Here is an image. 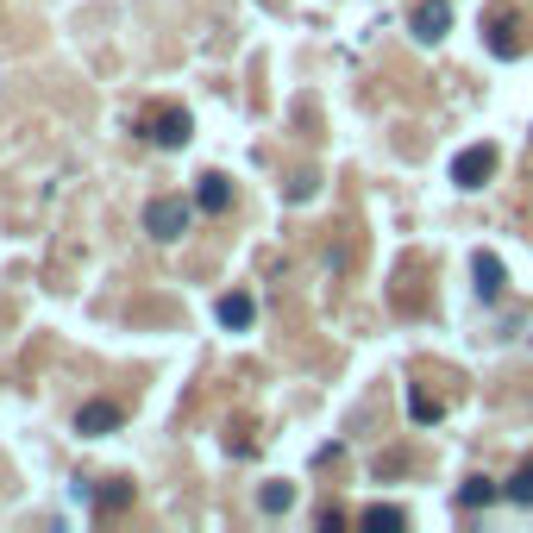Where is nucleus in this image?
<instances>
[{
  "mask_svg": "<svg viewBox=\"0 0 533 533\" xmlns=\"http://www.w3.org/2000/svg\"><path fill=\"white\" fill-rule=\"evenodd\" d=\"M145 233L151 239H182V233H189V201H182V195H157L151 207H145Z\"/></svg>",
  "mask_w": 533,
  "mask_h": 533,
  "instance_id": "1",
  "label": "nucleus"
},
{
  "mask_svg": "<svg viewBox=\"0 0 533 533\" xmlns=\"http://www.w3.org/2000/svg\"><path fill=\"white\" fill-rule=\"evenodd\" d=\"M358 521H364V527H408V508H389V502H377V508H364Z\"/></svg>",
  "mask_w": 533,
  "mask_h": 533,
  "instance_id": "11",
  "label": "nucleus"
},
{
  "mask_svg": "<svg viewBox=\"0 0 533 533\" xmlns=\"http://www.w3.org/2000/svg\"><path fill=\"white\" fill-rule=\"evenodd\" d=\"M508 496H515V502H527V508H533V458H527V465H521L515 477H508Z\"/></svg>",
  "mask_w": 533,
  "mask_h": 533,
  "instance_id": "15",
  "label": "nucleus"
},
{
  "mask_svg": "<svg viewBox=\"0 0 533 533\" xmlns=\"http://www.w3.org/2000/svg\"><path fill=\"white\" fill-rule=\"evenodd\" d=\"M408 414H414L421 427H433V421H439L446 408H439V396H427V389H408Z\"/></svg>",
  "mask_w": 533,
  "mask_h": 533,
  "instance_id": "10",
  "label": "nucleus"
},
{
  "mask_svg": "<svg viewBox=\"0 0 533 533\" xmlns=\"http://www.w3.org/2000/svg\"><path fill=\"white\" fill-rule=\"evenodd\" d=\"M126 502H132V483H126V477H107V490H101V508H107V515H120Z\"/></svg>",
  "mask_w": 533,
  "mask_h": 533,
  "instance_id": "14",
  "label": "nucleus"
},
{
  "mask_svg": "<svg viewBox=\"0 0 533 533\" xmlns=\"http://www.w3.org/2000/svg\"><path fill=\"white\" fill-rule=\"evenodd\" d=\"M483 44H490V57H521V26H515V13H502V7L483 13Z\"/></svg>",
  "mask_w": 533,
  "mask_h": 533,
  "instance_id": "4",
  "label": "nucleus"
},
{
  "mask_svg": "<svg viewBox=\"0 0 533 533\" xmlns=\"http://www.w3.org/2000/svg\"><path fill=\"white\" fill-rule=\"evenodd\" d=\"M195 207H207V214H226V207H233V182H226V176H201Z\"/></svg>",
  "mask_w": 533,
  "mask_h": 533,
  "instance_id": "9",
  "label": "nucleus"
},
{
  "mask_svg": "<svg viewBox=\"0 0 533 533\" xmlns=\"http://www.w3.org/2000/svg\"><path fill=\"white\" fill-rule=\"evenodd\" d=\"M490 176H496V145H471V151L452 157V182H458V189H483Z\"/></svg>",
  "mask_w": 533,
  "mask_h": 533,
  "instance_id": "3",
  "label": "nucleus"
},
{
  "mask_svg": "<svg viewBox=\"0 0 533 533\" xmlns=\"http://www.w3.org/2000/svg\"><path fill=\"white\" fill-rule=\"evenodd\" d=\"M145 138L164 145V151H182V145H189V113H182V107H151L145 113Z\"/></svg>",
  "mask_w": 533,
  "mask_h": 533,
  "instance_id": "2",
  "label": "nucleus"
},
{
  "mask_svg": "<svg viewBox=\"0 0 533 533\" xmlns=\"http://www.w3.org/2000/svg\"><path fill=\"white\" fill-rule=\"evenodd\" d=\"M408 26H414V38H421V44H439V38L452 32V7H446V0H421Z\"/></svg>",
  "mask_w": 533,
  "mask_h": 533,
  "instance_id": "6",
  "label": "nucleus"
},
{
  "mask_svg": "<svg viewBox=\"0 0 533 533\" xmlns=\"http://www.w3.org/2000/svg\"><path fill=\"white\" fill-rule=\"evenodd\" d=\"M471 276H477V295H483V301L502 295V258H496V251H477V258H471Z\"/></svg>",
  "mask_w": 533,
  "mask_h": 533,
  "instance_id": "7",
  "label": "nucleus"
},
{
  "mask_svg": "<svg viewBox=\"0 0 533 533\" xmlns=\"http://www.w3.org/2000/svg\"><path fill=\"white\" fill-rule=\"evenodd\" d=\"M458 502H465V508H490V502H496V483H490V477H471L465 490H458Z\"/></svg>",
  "mask_w": 533,
  "mask_h": 533,
  "instance_id": "12",
  "label": "nucleus"
},
{
  "mask_svg": "<svg viewBox=\"0 0 533 533\" xmlns=\"http://www.w3.org/2000/svg\"><path fill=\"white\" fill-rule=\"evenodd\" d=\"M258 502H264V515H283V508L295 502V483H264V496H258Z\"/></svg>",
  "mask_w": 533,
  "mask_h": 533,
  "instance_id": "13",
  "label": "nucleus"
},
{
  "mask_svg": "<svg viewBox=\"0 0 533 533\" xmlns=\"http://www.w3.org/2000/svg\"><path fill=\"white\" fill-rule=\"evenodd\" d=\"M251 314H258V301H251L245 289H233V295H220V327H233V333H245V327H251Z\"/></svg>",
  "mask_w": 533,
  "mask_h": 533,
  "instance_id": "8",
  "label": "nucleus"
},
{
  "mask_svg": "<svg viewBox=\"0 0 533 533\" xmlns=\"http://www.w3.org/2000/svg\"><path fill=\"white\" fill-rule=\"evenodd\" d=\"M120 421H126V408H120V402H82V408H76V433H88V439L120 433Z\"/></svg>",
  "mask_w": 533,
  "mask_h": 533,
  "instance_id": "5",
  "label": "nucleus"
}]
</instances>
